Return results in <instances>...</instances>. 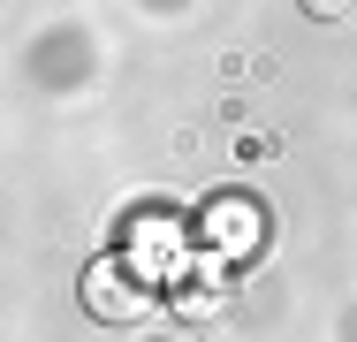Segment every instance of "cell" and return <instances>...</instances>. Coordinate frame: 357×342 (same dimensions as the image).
<instances>
[{
    "label": "cell",
    "instance_id": "cell-1",
    "mask_svg": "<svg viewBox=\"0 0 357 342\" xmlns=\"http://www.w3.org/2000/svg\"><path fill=\"white\" fill-rule=\"evenodd\" d=\"M198 244H206V259L220 267H243V259H259L266 251V205L243 198V191H213V198L198 205Z\"/></svg>",
    "mask_w": 357,
    "mask_h": 342
},
{
    "label": "cell",
    "instance_id": "cell-2",
    "mask_svg": "<svg viewBox=\"0 0 357 342\" xmlns=\"http://www.w3.org/2000/svg\"><path fill=\"white\" fill-rule=\"evenodd\" d=\"M190 236H198V228H183V221H175V213H137V221H130V251H122V259H130V267H137V281H152V289H160V281H167V289H175V281H190Z\"/></svg>",
    "mask_w": 357,
    "mask_h": 342
},
{
    "label": "cell",
    "instance_id": "cell-3",
    "mask_svg": "<svg viewBox=\"0 0 357 342\" xmlns=\"http://www.w3.org/2000/svg\"><path fill=\"white\" fill-rule=\"evenodd\" d=\"M152 281H137V267L130 259H91L84 267V312L91 320H107V327H130V320H144L152 312Z\"/></svg>",
    "mask_w": 357,
    "mask_h": 342
},
{
    "label": "cell",
    "instance_id": "cell-4",
    "mask_svg": "<svg viewBox=\"0 0 357 342\" xmlns=\"http://www.w3.org/2000/svg\"><path fill=\"white\" fill-rule=\"evenodd\" d=\"M357 0H304V15H319V23H342Z\"/></svg>",
    "mask_w": 357,
    "mask_h": 342
}]
</instances>
